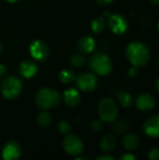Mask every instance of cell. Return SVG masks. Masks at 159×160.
<instances>
[{
  "instance_id": "cell-1",
  "label": "cell",
  "mask_w": 159,
  "mask_h": 160,
  "mask_svg": "<svg viewBox=\"0 0 159 160\" xmlns=\"http://www.w3.org/2000/svg\"><path fill=\"white\" fill-rule=\"evenodd\" d=\"M126 55L130 64L137 68L144 67L151 58L150 48L143 42L134 41L127 45Z\"/></svg>"
},
{
  "instance_id": "cell-2",
  "label": "cell",
  "mask_w": 159,
  "mask_h": 160,
  "mask_svg": "<svg viewBox=\"0 0 159 160\" xmlns=\"http://www.w3.org/2000/svg\"><path fill=\"white\" fill-rule=\"evenodd\" d=\"M35 102L41 110H51L56 108L61 102V96L58 91L52 88H41L35 96Z\"/></svg>"
},
{
  "instance_id": "cell-3",
  "label": "cell",
  "mask_w": 159,
  "mask_h": 160,
  "mask_svg": "<svg viewBox=\"0 0 159 160\" xmlns=\"http://www.w3.org/2000/svg\"><path fill=\"white\" fill-rule=\"evenodd\" d=\"M88 66L94 74L106 76L113 70L112 59L104 52H96L89 58Z\"/></svg>"
},
{
  "instance_id": "cell-4",
  "label": "cell",
  "mask_w": 159,
  "mask_h": 160,
  "mask_svg": "<svg viewBox=\"0 0 159 160\" xmlns=\"http://www.w3.org/2000/svg\"><path fill=\"white\" fill-rule=\"evenodd\" d=\"M0 88L2 96L5 98L13 100L21 95L22 90V80L16 75H8L3 78Z\"/></svg>"
},
{
  "instance_id": "cell-5",
  "label": "cell",
  "mask_w": 159,
  "mask_h": 160,
  "mask_svg": "<svg viewBox=\"0 0 159 160\" xmlns=\"http://www.w3.org/2000/svg\"><path fill=\"white\" fill-rule=\"evenodd\" d=\"M97 113L103 123H112L118 116L117 105L112 98H104L97 105Z\"/></svg>"
},
{
  "instance_id": "cell-6",
  "label": "cell",
  "mask_w": 159,
  "mask_h": 160,
  "mask_svg": "<svg viewBox=\"0 0 159 160\" xmlns=\"http://www.w3.org/2000/svg\"><path fill=\"white\" fill-rule=\"evenodd\" d=\"M65 152L71 157H78L82 155L84 149L83 142L82 139L73 134H67L62 142Z\"/></svg>"
},
{
  "instance_id": "cell-7",
  "label": "cell",
  "mask_w": 159,
  "mask_h": 160,
  "mask_svg": "<svg viewBox=\"0 0 159 160\" xmlns=\"http://www.w3.org/2000/svg\"><path fill=\"white\" fill-rule=\"evenodd\" d=\"M29 52L35 61L40 63L48 59L50 55V49L42 39H35L29 45Z\"/></svg>"
},
{
  "instance_id": "cell-8",
  "label": "cell",
  "mask_w": 159,
  "mask_h": 160,
  "mask_svg": "<svg viewBox=\"0 0 159 160\" xmlns=\"http://www.w3.org/2000/svg\"><path fill=\"white\" fill-rule=\"evenodd\" d=\"M77 87L82 92H92L97 86V78L94 73L91 72H83L79 74L76 79Z\"/></svg>"
},
{
  "instance_id": "cell-9",
  "label": "cell",
  "mask_w": 159,
  "mask_h": 160,
  "mask_svg": "<svg viewBox=\"0 0 159 160\" xmlns=\"http://www.w3.org/2000/svg\"><path fill=\"white\" fill-rule=\"evenodd\" d=\"M107 24L110 30L115 35H123L127 32L128 28V21L127 19L119 13H115L109 16Z\"/></svg>"
},
{
  "instance_id": "cell-10",
  "label": "cell",
  "mask_w": 159,
  "mask_h": 160,
  "mask_svg": "<svg viewBox=\"0 0 159 160\" xmlns=\"http://www.w3.org/2000/svg\"><path fill=\"white\" fill-rule=\"evenodd\" d=\"M22 155V147L15 141L7 142L1 151L2 158L5 160H17L21 158Z\"/></svg>"
},
{
  "instance_id": "cell-11",
  "label": "cell",
  "mask_w": 159,
  "mask_h": 160,
  "mask_svg": "<svg viewBox=\"0 0 159 160\" xmlns=\"http://www.w3.org/2000/svg\"><path fill=\"white\" fill-rule=\"evenodd\" d=\"M135 104L140 111L150 112L156 106V99L152 95L148 93H142L136 98Z\"/></svg>"
},
{
  "instance_id": "cell-12",
  "label": "cell",
  "mask_w": 159,
  "mask_h": 160,
  "mask_svg": "<svg viewBox=\"0 0 159 160\" xmlns=\"http://www.w3.org/2000/svg\"><path fill=\"white\" fill-rule=\"evenodd\" d=\"M38 71L37 65L32 60H24L18 67V73L23 79L33 78Z\"/></svg>"
},
{
  "instance_id": "cell-13",
  "label": "cell",
  "mask_w": 159,
  "mask_h": 160,
  "mask_svg": "<svg viewBox=\"0 0 159 160\" xmlns=\"http://www.w3.org/2000/svg\"><path fill=\"white\" fill-rule=\"evenodd\" d=\"M144 133L151 138H159V114L153 115L145 120L142 126Z\"/></svg>"
},
{
  "instance_id": "cell-14",
  "label": "cell",
  "mask_w": 159,
  "mask_h": 160,
  "mask_svg": "<svg viewBox=\"0 0 159 160\" xmlns=\"http://www.w3.org/2000/svg\"><path fill=\"white\" fill-rule=\"evenodd\" d=\"M82 97L79 91L75 88H68L64 92L63 100L69 108H76L81 102Z\"/></svg>"
},
{
  "instance_id": "cell-15",
  "label": "cell",
  "mask_w": 159,
  "mask_h": 160,
  "mask_svg": "<svg viewBox=\"0 0 159 160\" xmlns=\"http://www.w3.org/2000/svg\"><path fill=\"white\" fill-rule=\"evenodd\" d=\"M77 47L82 54H89L95 50L96 41L91 36H82L79 38Z\"/></svg>"
},
{
  "instance_id": "cell-16",
  "label": "cell",
  "mask_w": 159,
  "mask_h": 160,
  "mask_svg": "<svg viewBox=\"0 0 159 160\" xmlns=\"http://www.w3.org/2000/svg\"><path fill=\"white\" fill-rule=\"evenodd\" d=\"M123 146L127 151H134L140 145V139L133 133H128L123 138Z\"/></svg>"
},
{
  "instance_id": "cell-17",
  "label": "cell",
  "mask_w": 159,
  "mask_h": 160,
  "mask_svg": "<svg viewBox=\"0 0 159 160\" xmlns=\"http://www.w3.org/2000/svg\"><path fill=\"white\" fill-rule=\"evenodd\" d=\"M116 143H117L116 137L112 134H108L102 138V140L100 142V149L106 153L111 152L115 148Z\"/></svg>"
},
{
  "instance_id": "cell-18",
  "label": "cell",
  "mask_w": 159,
  "mask_h": 160,
  "mask_svg": "<svg viewBox=\"0 0 159 160\" xmlns=\"http://www.w3.org/2000/svg\"><path fill=\"white\" fill-rule=\"evenodd\" d=\"M58 79L60 82H62L63 83L66 84H69L73 82H75L76 79V75L74 73L73 70L68 69V68H65L63 70H61L58 74Z\"/></svg>"
},
{
  "instance_id": "cell-19",
  "label": "cell",
  "mask_w": 159,
  "mask_h": 160,
  "mask_svg": "<svg viewBox=\"0 0 159 160\" xmlns=\"http://www.w3.org/2000/svg\"><path fill=\"white\" fill-rule=\"evenodd\" d=\"M37 123L40 128H48L51 123H52V116L51 114L45 111L42 110L40 112H38L37 116Z\"/></svg>"
},
{
  "instance_id": "cell-20",
  "label": "cell",
  "mask_w": 159,
  "mask_h": 160,
  "mask_svg": "<svg viewBox=\"0 0 159 160\" xmlns=\"http://www.w3.org/2000/svg\"><path fill=\"white\" fill-rule=\"evenodd\" d=\"M106 20L104 19V17H97L95 18L92 22H91V29L94 33L96 34H99L101 32L104 31L105 27H106Z\"/></svg>"
},
{
  "instance_id": "cell-21",
  "label": "cell",
  "mask_w": 159,
  "mask_h": 160,
  "mask_svg": "<svg viewBox=\"0 0 159 160\" xmlns=\"http://www.w3.org/2000/svg\"><path fill=\"white\" fill-rule=\"evenodd\" d=\"M117 98L119 103L124 107V108H129L133 104V97L127 93V92H119L117 95Z\"/></svg>"
},
{
  "instance_id": "cell-22",
  "label": "cell",
  "mask_w": 159,
  "mask_h": 160,
  "mask_svg": "<svg viewBox=\"0 0 159 160\" xmlns=\"http://www.w3.org/2000/svg\"><path fill=\"white\" fill-rule=\"evenodd\" d=\"M112 125V130L117 133V134H123L125 132L127 131L128 129V124L127 123V121L121 119V120H114Z\"/></svg>"
},
{
  "instance_id": "cell-23",
  "label": "cell",
  "mask_w": 159,
  "mask_h": 160,
  "mask_svg": "<svg viewBox=\"0 0 159 160\" xmlns=\"http://www.w3.org/2000/svg\"><path fill=\"white\" fill-rule=\"evenodd\" d=\"M69 63L74 68H82L85 64V57L82 53H73L69 58Z\"/></svg>"
},
{
  "instance_id": "cell-24",
  "label": "cell",
  "mask_w": 159,
  "mask_h": 160,
  "mask_svg": "<svg viewBox=\"0 0 159 160\" xmlns=\"http://www.w3.org/2000/svg\"><path fill=\"white\" fill-rule=\"evenodd\" d=\"M57 128H58L59 133H61L62 135H67V134H69V132L71 130V126L67 121L61 120L58 122Z\"/></svg>"
},
{
  "instance_id": "cell-25",
  "label": "cell",
  "mask_w": 159,
  "mask_h": 160,
  "mask_svg": "<svg viewBox=\"0 0 159 160\" xmlns=\"http://www.w3.org/2000/svg\"><path fill=\"white\" fill-rule=\"evenodd\" d=\"M90 127H91V129L93 130V131H95V132H98V131H100L101 129H102V128H103V122L99 119H95V120H93L92 122H91V125H90Z\"/></svg>"
},
{
  "instance_id": "cell-26",
  "label": "cell",
  "mask_w": 159,
  "mask_h": 160,
  "mask_svg": "<svg viewBox=\"0 0 159 160\" xmlns=\"http://www.w3.org/2000/svg\"><path fill=\"white\" fill-rule=\"evenodd\" d=\"M148 158L151 160L159 159V149L157 147H153L148 152Z\"/></svg>"
},
{
  "instance_id": "cell-27",
  "label": "cell",
  "mask_w": 159,
  "mask_h": 160,
  "mask_svg": "<svg viewBox=\"0 0 159 160\" xmlns=\"http://www.w3.org/2000/svg\"><path fill=\"white\" fill-rule=\"evenodd\" d=\"M127 75H128V76H129V78H131V79H135V78H137V77H138V75H139L138 68H137V67L132 66V67L128 69V71H127Z\"/></svg>"
},
{
  "instance_id": "cell-28",
  "label": "cell",
  "mask_w": 159,
  "mask_h": 160,
  "mask_svg": "<svg viewBox=\"0 0 159 160\" xmlns=\"http://www.w3.org/2000/svg\"><path fill=\"white\" fill-rule=\"evenodd\" d=\"M119 159L120 160H136L137 159V158H136L133 154H131V153H127V154L122 155V156L119 158Z\"/></svg>"
},
{
  "instance_id": "cell-29",
  "label": "cell",
  "mask_w": 159,
  "mask_h": 160,
  "mask_svg": "<svg viewBox=\"0 0 159 160\" xmlns=\"http://www.w3.org/2000/svg\"><path fill=\"white\" fill-rule=\"evenodd\" d=\"M7 68H6L4 65L0 64V80L3 79V78L7 75Z\"/></svg>"
},
{
  "instance_id": "cell-30",
  "label": "cell",
  "mask_w": 159,
  "mask_h": 160,
  "mask_svg": "<svg viewBox=\"0 0 159 160\" xmlns=\"http://www.w3.org/2000/svg\"><path fill=\"white\" fill-rule=\"evenodd\" d=\"M97 160H115V158L112 156H108V155H102L97 158Z\"/></svg>"
},
{
  "instance_id": "cell-31",
  "label": "cell",
  "mask_w": 159,
  "mask_h": 160,
  "mask_svg": "<svg viewBox=\"0 0 159 160\" xmlns=\"http://www.w3.org/2000/svg\"><path fill=\"white\" fill-rule=\"evenodd\" d=\"M95 1L99 5H108V4L112 3L113 0H95Z\"/></svg>"
},
{
  "instance_id": "cell-32",
  "label": "cell",
  "mask_w": 159,
  "mask_h": 160,
  "mask_svg": "<svg viewBox=\"0 0 159 160\" xmlns=\"http://www.w3.org/2000/svg\"><path fill=\"white\" fill-rule=\"evenodd\" d=\"M151 4L155 5V6H159V0H149Z\"/></svg>"
},
{
  "instance_id": "cell-33",
  "label": "cell",
  "mask_w": 159,
  "mask_h": 160,
  "mask_svg": "<svg viewBox=\"0 0 159 160\" xmlns=\"http://www.w3.org/2000/svg\"><path fill=\"white\" fill-rule=\"evenodd\" d=\"M156 86H157V89L159 91V77L157 79V81H156Z\"/></svg>"
},
{
  "instance_id": "cell-34",
  "label": "cell",
  "mask_w": 159,
  "mask_h": 160,
  "mask_svg": "<svg viewBox=\"0 0 159 160\" xmlns=\"http://www.w3.org/2000/svg\"><path fill=\"white\" fill-rule=\"evenodd\" d=\"M5 1H7V3H11V4H13V3H16V2H18V1H20V0H5Z\"/></svg>"
},
{
  "instance_id": "cell-35",
  "label": "cell",
  "mask_w": 159,
  "mask_h": 160,
  "mask_svg": "<svg viewBox=\"0 0 159 160\" xmlns=\"http://www.w3.org/2000/svg\"><path fill=\"white\" fill-rule=\"evenodd\" d=\"M2 50H3V45H2V43H1V41H0V53L2 52Z\"/></svg>"
},
{
  "instance_id": "cell-36",
  "label": "cell",
  "mask_w": 159,
  "mask_h": 160,
  "mask_svg": "<svg viewBox=\"0 0 159 160\" xmlns=\"http://www.w3.org/2000/svg\"><path fill=\"white\" fill-rule=\"evenodd\" d=\"M157 68H159V59L157 61Z\"/></svg>"
},
{
  "instance_id": "cell-37",
  "label": "cell",
  "mask_w": 159,
  "mask_h": 160,
  "mask_svg": "<svg viewBox=\"0 0 159 160\" xmlns=\"http://www.w3.org/2000/svg\"><path fill=\"white\" fill-rule=\"evenodd\" d=\"M157 29H158V31H159V21H158V23H157Z\"/></svg>"
}]
</instances>
